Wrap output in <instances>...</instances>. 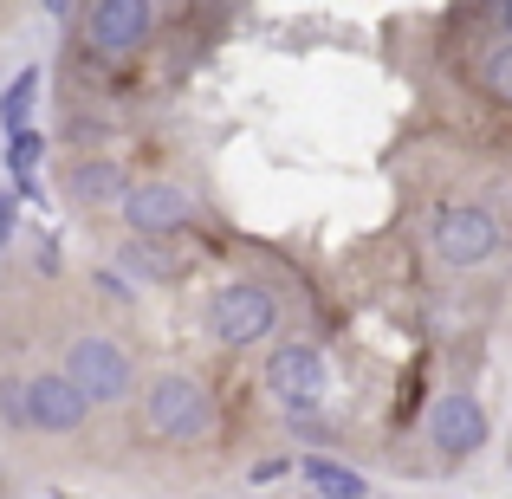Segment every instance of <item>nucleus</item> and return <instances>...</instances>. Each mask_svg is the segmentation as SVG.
Instances as JSON below:
<instances>
[{
    "mask_svg": "<svg viewBox=\"0 0 512 499\" xmlns=\"http://www.w3.org/2000/svg\"><path fill=\"white\" fill-rule=\"evenodd\" d=\"M143 435L169 441V448H195V441L214 435V396L195 383V376H156L143 389Z\"/></svg>",
    "mask_w": 512,
    "mask_h": 499,
    "instance_id": "nucleus-1",
    "label": "nucleus"
},
{
    "mask_svg": "<svg viewBox=\"0 0 512 499\" xmlns=\"http://www.w3.org/2000/svg\"><path fill=\"white\" fill-rule=\"evenodd\" d=\"M428 247H435L441 266L474 273V266H487L493 253L506 247V227L493 221L487 208H474V201H448V208L435 214V227H428Z\"/></svg>",
    "mask_w": 512,
    "mask_h": 499,
    "instance_id": "nucleus-2",
    "label": "nucleus"
},
{
    "mask_svg": "<svg viewBox=\"0 0 512 499\" xmlns=\"http://www.w3.org/2000/svg\"><path fill=\"white\" fill-rule=\"evenodd\" d=\"M208 325H214V337H221L227 350L266 344L273 325H279L273 286H260V279H234V286H221V292H214V305H208Z\"/></svg>",
    "mask_w": 512,
    "mask_h": 499,
    "instance_id": "nucleus-3",
    "label": "nucleus"
},
{
    "mask_svg": "<svg viewBox=\"0 0 512 499\" xmlns=\"http://www.w3.org/2000/svg\"><path fill=\"white\" fill-rule=\"evenodd\" d=\"M65 383L85 396V409H104V402H124L130 396V350L111 344V337H72V350H65Z\"/></svg>",
    "mask_w": 512,
    "mask_h": 499,
    "instance_id": "nucleus-4",
    "label": "nucleus"
},
{
    "mask_svg": "<svg viewBox=\"0 0 512 499\" xmlns=\"http://www.w3.org/2000/svg\"><path fill=\"white\" fill-rule=\"evenodd\" d=\"M78 20H85V46L98 52L104 65L137 59V52L150 46V33H156V7L150 0H98V7H85Z\"/></svg>",
    "mask_w": 512,
    "mask_h": 499,
    "instance_id": "nucleus-5",
    "label": "nucleus"
},
{
    "mask_svg": "<svg viewBox=\"0 0 512 499\" xmlns=\"http://www.w3.org/2000/svg\"><path fill=\"white\" fill-rule=\"evenodd\" d=\"M266 389H273V396L292 409V422H299V415H312L318 402H325V389H331L325 350L305 344V337H286V344L266 357Z\"/></svg>",
    "mask_w": 512,
    "mask_h": 499,
    "instance_id": "nucleus-6",
    "label": "nucleus"
},
{
    "mask_svg": "<svg viewBox=\"0 0 512 499\" xmlns=\"http://www.w3.org/2000/svg\"><path fill=\"white\" fill-rule=\"evenodd\" d=\"M117 214L130 221L137 240H163V234H182V227L195 221V195L175 188V182H130L124 201H117Z\"/></svg>",
    "mask_w": 512,
    "mask_h": 499,
    "instance_id": "nucleus-7",
    "label": "nucleus"
},
{
    "mask_svg": "<svg viewBox=\"0 0 512 499\" xmlns=\"http://www.w3.org/2000/svg\"><path fill=\"white\" fill-rule=\"evenodd\" d=\"M428 441H435V454H448V461H467V454H480V448H487V409H480L467 389L441 396L435 415H428Z\"/></svg>",
    "mask_w": 512,
    "mask_h": 499,
    "instance_id": "nucleus-8",
    "label": "nucleus"
},
{
    "mask_svg": "<svg viewBox=\"0 0 512 499\" xmlns=\"http://www.w3.org/2000/svg\"><path fill=\"white\" fill-rule=\"evenodd\" d=\"M26 428H39V435H72L78 422H85V396H78L72 383H65L59 370H46V376H26Z\"/></svg>",
    "mask_w": 512,
    "mask_h": 499,
    "instance_id": "nucleus-9",
    "label": "nucleus"
},
{
    "mask_svg": "<svg viewBox=\"0 0 512 499\" xmlns=\"http://www.w3.org/2000/svg\"><path fill=\"white\" fill-rule=\"evenodd\" d=\"M130 188V175L111 163V156H78L72 169H65V195L78 201V208H117Z\"/></svg>",
    "mask_w": 512,
    "mask_h": 499,
    "instance_id": "nucleus-10",
    "label": "nucleus"
},
{
    "mask_svg": "<svg viewBox=\"0 0 512 499\" xmlns=\"http://www.w3.org/2000/svg\"><path fill=\"white\" fill-rule=\"evenodd\" d=\"M299 474L312 480V493H318V499H363V493H370V480H363L357 467L331 461V454H305Z\"/></svg>",
    "mask_w": 512,
    "mask_h": 499,
    "instance_id": "nucleus-11",
    "label": "nucleus"
},
{
    "mask_svg": "<svg viewBox=\"0 0 512 499\" xmlns=\"http://www.w3.org/2000/svg\"><path fill=\"white\" fill-rule=\"evenodd\" d=\"M480 91H487L493 104H512V39H493V46L480 52Z\"/></svg>",
    "mask_w": 512,
    "mask_h": 499,
    "instance_id": "nucleus-12",
    "label": "nucleus"
},
{
    "mask_svg": "<svg viewBox=\"0 0 512 499\" xmlns=\"http://www.w3.org/2000/svg\"><path fill=\"white\" fill-rule=\"evenodd\" d=\"M33 98H39V72H20V78L7 85V98H0V124H7V130H26Z\"/></svg>",
    "mask_w": 512,
    "mask_h": 499,
    "instance_id": "nucleus-13",
    "label": "nucleus"
},
{
    "mask_svg": "<svg viewBox=\"0 0 512 499\" xmlns=\"http://www.w3.org/2000/svg\"><path fill=\"white\" fill-rule=\"evenodd\" d=\"M39 130H13V143H7V169H13V182H33V163H39Z\"/></svg>",
    "mask_w": 512,
    "mask_h": 499,
    "instance_id": "nucleus-14",
    "label": "nucleus"
},
{
    "mask_svg": "<svg viewBox=\"0 0 512 499\" xmlns=\"http://www.w3.org/2000/svg\"><path fill=\"white\" fill-rule=\"evenodd\" d=\"M0 409H7V422H13V428H26V389H20V383H7V389H0Z\"/></svg>",
    "mask_w": 512,
    "mask_h": 499,
    "instance_id": "nucleus-15",
    "label": "nucleus"
},
{
    "mask_svg": "<svg viewBox=\"0 0 512 499\" xmlns=\"http://www.w3.org/2000/svg\"><path fill=\"white\" fill-rule=\"evenodd\" d=\"M7 234H13V195H0V247H7Z\"/></svg>",
    "mask_w": 512,
    "mask_h": 499,
    "instance_id": "nucleus-16",
    "label": "nucleus"
},
{
    "mask_svg": "<svg viewBox=\"0 0 512 499\" xmlns=\"http://www.w3.org/2000/svg\"><path fill=\"white\" fill-rule=\"evenodd\" d=\"M500 20H506V39H512V7H500Z\"/></svg>",
    "mask_w": 512,
    "mask_h": 499,
    "instance_id": "nucleus-17",
    "label": "nucleus"
}]
</instances>
